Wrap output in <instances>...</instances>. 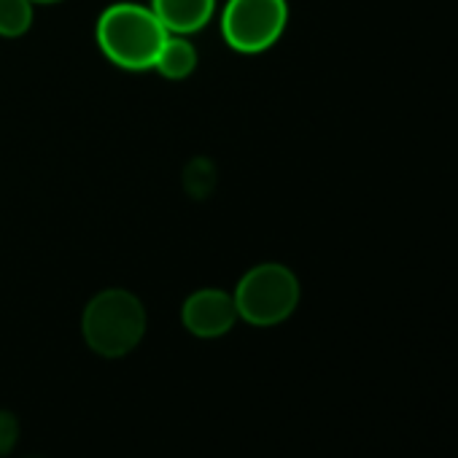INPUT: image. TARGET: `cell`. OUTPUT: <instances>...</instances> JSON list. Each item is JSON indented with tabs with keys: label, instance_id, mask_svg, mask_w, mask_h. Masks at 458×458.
Returning <instances> with one entry per match:
<instances>
[{
	"label": "cell",
	"instance_id": "obj_7",
	"mask_svg": "<svg viewBox=\"0 0 458 458\" xmlns=\"http://www.w3.org/2000/svg\"><path fill=\"white\" fill-rule=\"evenodd\" d=\"M197 63H199V57H197V49L191 47V41L186 36H170L167 33L151 71H157L159 76H165L170 81H181L197 71Z\"/></svg>",
	"mask_w": 458,
	"mask_h": 458
},
{
	"label": "cell",
	"instance_id": "obj_8",
	"mask_svg": "<svg viewBox=\"0 0 458 458\" xmlns=\"http://www.w3.org/2000/svg\"><path fill=\"white\" fill-rule=\"evenodd\" d=\"M33 25V4L30 0H0V36L20 38Z\"/></svg>",
	"mask_w": 458,
	"mask_h": 458
},
{
	"label": "cell",
	"instance_id": "obj_3",
	"mask_svg": "<svg viewBox=\"0 0 458 458\" xmlns=\"http://www.w3.org/2000/svg\"><path fill=\"white\" fill-rule=\"evenodd\" d=\"M300 281L294 270L281 262H262L251 267L235 286L238 316L251 327H278L294 316L300 305Z\"/></svg>",
	"mask_w": 458,
	"mask_h": 458
},
{
	"label": "cell",
	"instance_id": "obj_5",
	"mask_svg": "<svg viewBox=\"0 0 458 458\" xmlns=\"http://www.w3.org/2000/svg\"><path fill=\"white\" fill-rule=\"evenodd\" d=\"M238 318L241 316L235 308V297L224 289H199L189 294L181 308V321L186 332L199 340L224 337L238 324Z\"/></svg>",
	"mask_w": 458,
	"mask_h": 458
},
{
	"label": "cell",
	"instance_id": "obj_6",
	"mask_svg": "<svg viewBox=\"0 0 458 458\" xmlns=\"http://www.w3.org/2000/svg\"><path fill=\"white\" fill-rule=\"evenodd\" d=\"M148 9L170 36H191L210 25L216 0H151Z\"/></svg>",
	"mask_w": 458,
	"mask_h": 458
},
{
	"label": "cell",
	"instance_id": "obj_2",
	"mask_svg": "<svg viewBox=\"0 0 458 458\" xmlns=\"http://www.w3.org/2000/svg\"><path fill=\"white\" fill-rule=\"evenodd\" d=\"M146 308L127 289H103L81 313V337L103 359L132 353L146 335Z\"/></svg>",
	"mask_w": 458,
	"mask_h": 458
},
{
	"label": "cell",
	"instance_id": "obj_10",
	"mask_svg": "<svg viewBox=\"0 0 458 458\" xmlns=\"http://www.w3.org/2000/svg\"><path fill=\"white\" fill-rule=\"evenodd\" d=\"M33 6H57V4H63V0H30Z\"/></svg>",
	"mask_w": 458,
	"mask_h": 458
},
{
	"label": "cell",
	"instance_id": "obj_1",
	"mask_svg": "<svg viewBox=\"0 0 458 458\" xmlns=\"http://www.w3.org/2000/svg\"><path fill=\"white\" fill-rule=\"evenodd\" d=\"M95 38L111 65L130 73H143L154 68L167 30L148 6L122 0L98 17Z\"/></svg>",
	"mask_w": 458,
	"mask_h": 458
},
{
	"label": "cell",
	"instance_id": "obj_9",
	"mask_svg": "<svg viewBox=\"0 0 458 458\" xmlns=\"http://www.w3.org/2000/svg\"><path fill=\"white\" fill-rule=\"evenodd\" d=\"M17 437H20L17 418L6 410H0V455L12 453V447L17 445Z\"/></svg>",
	"mask_w": 458,
	"mask_h": 458
},
{
	"label": "cell",
	"instance_id": "obj_4",
	"mask_svg": "<svg viewBox=\"0 0 458 458\" xmlns=\"http://www.w3.org/2000/svg\"><path fill=\"white\" fill-rule=\"evenodd\" d=\"M289 25L286 0H226L221 12V36L238 55H262L273 49Z\"/></svg>",
	"mask_w": 458,
	"mask_h": 458
}]
</instances>
